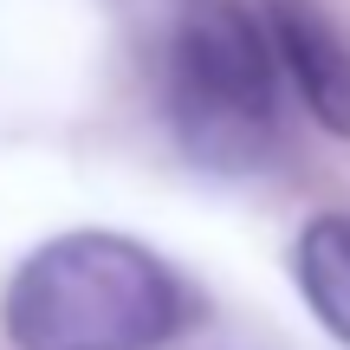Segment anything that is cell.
Segmentation results:
<instances>
[{
  "instance_id": "cell-1",
  "label": "cell",
  "mask_w": 350,
  "mask_h": 350,
  "mask_svg": "<svg viewBox=\"0 0 350 350\" xmlns=\"http://www.w3.org/2000/svg\"><path fill=\"white\" fill-rule=\"evenodd\" d=\"M0 318L13 350H163L182 331V286L124 234H59L20 260Z\"/></svg>"
},
{
  "instance_id": "cell-2",
  "label": "cell",
  "mask_w": 350,
  "mask_h": 350,
  "mask_svg": "<svg viewBox=\"0 0 350 350\" xmlns=\"http://www.w3.org/2000/svg\"><path fill=\"white\" fill-rule=\"evenodd\" d=\"M169 124L188 163L247 175L279 143V65L266 26L240 0H201L169 46Z\"/></svg>"
},
{
  "instance_id": "cell-3",
  "label": "cell",
  "mask_w": 350,
  "mask_h": 350,
  "mask_svg": "<svg viewBox=\"0 0 350 350\" xmlns=\"http://www.w3.org/2000/svg\"><path fill=\"white\" fill-rule=\"evenodd\" d=\"M253 13H260V26H266L273 65L299 85L305 111H312L331 137H350V46H344V33L312 0H260Z\"/></svg>"
},
{
  "instance_id": "cell-4",
  "label": "cell",
  "mask_w": 350,
  "mask_h": 350,
  "mask_svg": "<svg viewBox=\"0 0 350 350\" xmlns=\"http://www.w3.org/2000/svg\"><path fill=\"white\" fill-rule=\"evenodd\" d=\"M292 279L338 344H350V214H325L292 247Z\"/></svg>"
}]
</instances>
